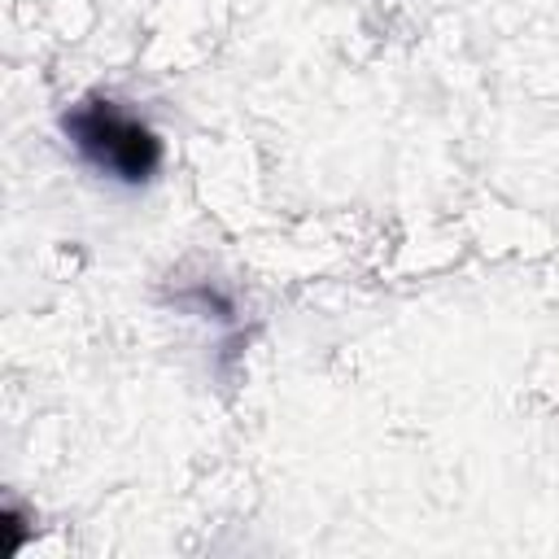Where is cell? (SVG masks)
<instances>
[{
    "instance_id": "cell-1",
    "label": "cell",
    "mask_w": 559,
    "mask_h": 559,
    "mask_svg": "<svg viewBox=\"0 0 559 559\" xmlns=\"http://www.w3.org/2000/svg\"><path fill=\"white\" fill-rule=\"evenodd\" d=\"M66 135L100 175L118 183H148L162 166V140L109 96H87L61 118Z\"/></svg>"
}]
</instances>
